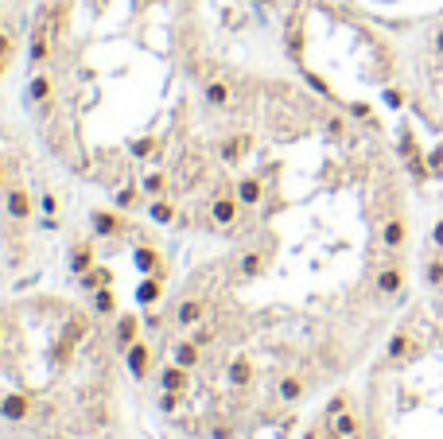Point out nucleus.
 I'll use <instances>...</instances> for the list:
<instances>
[{
    "label": "nucleus",
    "instance_id": "nucleus-17",
    "mask_svg": "<svg viewBox=\"0 0 443 439\" xmlns=\"http://www.w3.org/2000/svg\"><path fill=\"white\" fill-rule=\"evenodd\" d=\"M261 269H265V256H261V253H245L241 256V272H245V276H261Z\"/></svg>",
    "mask_w": 443,
    "mask_h": 439
},
{
    "label": "nucleus",
    "instance_id": "nucleus-9",
    "mask_svg": "<svg viewBox=\"0 0 443 439\" xmlns=\"http://www.w3.org/2000/svg\"><path fill=\"white\" fill-rule=\"evenodd\" d=\"M229 381H234V385H249V381H253L249 358H234V362H229Z\"/></svg>",
    "mask_w": 443,
    "mask_h": 439
},
{
    "label": "nucleus",
    "instance_id": "nucleus-22",
    "mask_svg": "<svg viewBox=\"0 0 443 439\" xmlns=\"http://www.w3.org/2000/svg\"><path fill=\"white\" fill-rule=\"evenodd\" d=\"M331 439H339V432H334V435H331Z\"/></svg>",
    "mask_w": 443,
    "mask_h": 439
},
{
    "label": "nucleus",
    "instance_id": "nucleus-21",
    "mask_svg": "<svg viewBox=\"0 0 443 439\" xmlns=\"http://www.w3.org/2000/svg\"><path fill=\"white\" fill-rule=\"evenodd\" d=\"M195 342H199V346H207V342H214V330H207V327H199V330H195Z\"/></svg>",
    "mask_w": 443,
    "mask_h": 439
},
{
    "label": "nucleus",
    "instance_id": "nucleus-2",
    "mask_svg": "<svg viewBox=\"0 0 443 439\" xmlns=\"http://www.w3.org/2000/svg\"><path fill=\"white\" fill-rule=\"evenodd\" d=\"M237 210H241V206H237V198H214V202H210V218H214L218 226H234Z\"/></svg>",
    "mask_w": 443,
    "mask_h": 439
},
{
    "label": "nucleus",
    "instance_id": "nucleus-14",
    "mask_svg": "<svg viewBox=\"0 0 443 439\" xmlns=\"http://www.w3.org/2000/svg\"><path fill=\"white\" fill-rule=\"evenodd\" d=\"M276 393H280V401H300V396H303V381L300 377H284Z\"/></svg>",
    "mask_w": 443,
    "mask_h": 439
},
{
    "label": "nucleus",
    "instance_id": "nucleus-10",
    "mask_svg": "<svg viewBox=\"0 0 443 439\" xmlns=\"http://www.w3.org/2000/svg\"><path fill=\"white\" fill-rule=\"evenodd\" d=\"M148 214H152V222H160V226H168V222H175V206H171L168 198H155V202L148 206Z\"/></svg>",
    "mask_w": 443,
    "mask_h": 439
},
{
    "label": "nucleus",
    "instance_id": "nucleus-3",
    "mask_svg": "<svg viewBox=\"0 0 443 439\" xmlns=\"http://www.w3.org/2000/svg\"><path fill=\"white\" fill-rule=\"evenodd\" d=\"M89 264H94V245L89 242H78L70 253V272L74 276H82V272H89Z\"/></svg>",
    "mask_w": 443,
    "mask_h": 439
},
{
    "label": "nucleus",
    "instance_id": "nucleus-13",
    "mask_svg": "<svg viewBox=\"0 0 443 439\" xmlns=\"http://www.w3.org/2000/svg\"><path fill=\"white\" fill-rule=\"evenodd\" d=\"M136 300H141V303H155V300H160V276L141 280V288H136Z\"/></svg>",
    "mask_w": 443,
    "mask_h": 439
},
{
    "label": "nucleus",
    "instance_id": "nucleus-18",
    "mask_svg": "<svg viewBox=\"0 0 443 439\" xmlns=\"http://www.w3.org/2000/svg\"><path fill=\"white\" fill-rule=\"evenodd\" d=\"M121 342H128V346L136 342V319L133 315H121Z\"/></svg>",
    "mask_w": 443,
    "mask_h": 439
},
{
    "label": "nucleus",
    "instance_id": "nucleus-15",
    "mask_svg": "<svg viewBox=\"0 0 443 439\" xmlns=\"http://www.w3.org/2000/svg\"><path fill=\"white\" fill-rule=\"evenodd\" d=\"M229 102V86L226 82H210L207 86V105H226Z\"/></svg>",
    "mask_w": 443,
    "mask_h": 439
},
{
    "label": "nucleus",
    "instance_id": "nucleus-20",
    "mask_svg": "<svg viewBox=\"0 0 443 439\" xmlns=\"http://www.w3.org/2000/svg\"><path fill=\"white\" fill-rule=\"evenodd\" d=\"M175 404H179V393H168V389H163V401H160V408H163V412H175Z\"/></svg>",
    "mask_w": 443,
    "mask_h": 439
},
{
    "label": "nucleus",
    "instance_id": "nucleus-5",
    "mask_svg": "<svg viewBox=\"0 0 443 439\" xmlns=\"http://www.w3.org/2000/svg\"><path fill=\"white\" fill-rule=\"evenodd\" d=\"M160 381H163V389H168V393H183L187 389V366H163V374H160Z\"/></svg>",
    "mask_w": 443,
    "mask_h": 439
},
{
    "label": "nucleus",
    "instance_id": "nucleus-7",
    "mask_svg": "<svg viewBox=\"0 0 443 439\" xmlns=\"http://www.w3.org/2000/svg\"><path fill=\"white\" fill-rule=\"evenodd\" d=\"M136 264H141V272H148V276H160L163 280V261L155 249H148V245H141L136 249Z\"/></svg>",
    "mask_w": 443,
    "mask_h": 439
},
{
    "label": "nucleus",
    "instance_id": "nucleus-1",
    "mask_svg": "<svg viewBox=\"0 0 443 439\" xmlns=\"http://www.w3.org/2000/svg\"><path fill=\"white\" fill-rule=\"evenodd\" d=\"M28 412H31V396L28 393H8L4 401H0V416L12 420V424H20Z\"/></svg>",
    "mask_w": 443,
    "mask_h": 439
},
{
    "label": "nucleus",
    "instance_id": "nucleus-6",
    "mask_svg": "<svg viewBox=\"0 0 443 439\" xmlns=\"http://www.w3.org/2000/svg\"><path fill=\"white\" fill-rule=\"evenodd\" d=\"M261 195H265V190H261L257 179H237V195H234L237 206H257Z\"/></svg>",
    "mask_w": 443,
    "mask_h": 439
},
{
    "label": "nucleus",
    "instance_id": "nucleus-16",
    "mask_svg": "<svg viewBox=\"0 0 443 439\" xmlns=\"http://www.w3.org/2000/svg\"><path fill=\"white\" fill-rule=\"evenodd\" d=\"M94 308L102 311V315H113V311H117V300H113V292H109V288H97V296H94Z\"/></svg>",
    "mask_w": 443,
    "mask_h": 439
},
{
    "label": "nucleus",
    "instance_id": "nucleus-8",
    "mask_svg": "<svg viewBox=\"0 0 443 439\" xmlns=\"http://www.w3.org/2000/svg\"><path fill=\"white\" fill-rule=\"evenodd\" d=\"M175 362L179 366H199V342H195V338H187V342H175Z\"/></svg>",
    "mask_w": 443,
    "mask_h": 439
},
{
    "label": "nucleus",
    "instance_id": "nucleus-11",
    "mask_svg": "<svg viewBox=\"0 0 443 439\" xmlns=\"http://www.w3.org/2000/svg\"><path fill=\"white\" fill-rule=\"evenodd\" d=\"M202 319V300H183L179 303V323L183 327H191V323H199Z\"/></svg>",
    "mask_w": 443,
    "mask_h": 439
},
{
    "label": "nucleus",
    "instance_id": "nucleus-19",
    "mask_svg": "<svg viewBox=\"0 0 443 439\" xmlns=\"http://www.w3.org/2000/svg\"><path fill=\"white\" fill-rule=\"evenodd\" d=\"M334 432H339V435H354V432H358L354 416H346V412H339V420H334Z\"/></svg>",
    "mask_w": 443,
    "mask_h": 439
},
{
    "label": "nucleus",
    "instance_id": "nucleus-4",
    "mask_svg": "<svg viewBox=\"0 0 443 439\" xmlns=\"http://www.w3.org/2000/svg\"><path fill=\"white\" fill-rule=\"evenodd\" d=\"M128 369H133V377H144L148 374V362H152V354H148V346L144 342H133L128 346Z\"/></svg>",
    "mask_w": 443,
    "mask_h": 439
},
{
    "label": "nucleus",
    "instance_id": "nucleus-12",
    "mask_svg": "<svg viewBox=\"0 0 443 439\" xmlns=\"http://www.w3.org/2000/svg\"><path fill=\"white\" fill-rule=\"evenodd\" d=\"M94 229H97V237H109V234H117V229H121L117 214H94Z\"/></svg>",
    "mask_w": 443,
    "mask_h": 439
}]
</instances>
